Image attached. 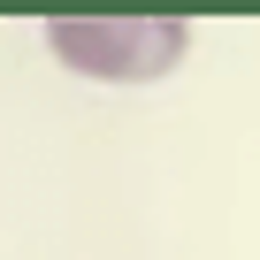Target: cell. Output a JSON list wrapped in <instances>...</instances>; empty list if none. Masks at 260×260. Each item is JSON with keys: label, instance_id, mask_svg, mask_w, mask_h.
Listing matches in <instances>:
<instances>
[{"label": "cell", "instance_id": "obj_1", "mask_svg": "<svg viewBox=\"0 0 260 260\" xmlns=\"http://www.w3.org/2000/svg\"><path fill=\"white\" fill-rule=\"evenodd\" d=\"M46 54L92 84H153L191 54L184 16H54Z\"/></svg>", "mask_w": 260, "mask_h": 260}]
</instances>
